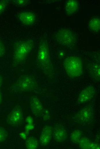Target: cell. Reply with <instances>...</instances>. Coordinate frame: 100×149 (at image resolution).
I'll use <instances>...</instances> for the list:
<instances>
[{"label":"cell","mask_w":100,"mask_h":149,"mask_svg":"<svg viewBox=\"0 0 100 149\" xmlns=\"http://www.w3.org/2000/svg\"><path fill=\"white\" fill-rule=\"evenodd\" d=\"M52 136L57 142H63L68 137L67 131L63 126L60 124L57 125L52 129Z\"/></svg>","instance_id":"cell-10"},{"label":"cell","mask_w":100,"mask_h":149,"mask_svg":"<svg viewBox=\"0 0 100 149\" xmlns=\"http://www.w3.org/2000/svg\"><path fill=\"white\" fill-rule=\"evenodd\" d=\"M94 116V112L92 105H88L83 107L74 115V120L80 123H85L92 120Z\"/></svg>","instance_id":"cell-6"},{"label":"cell","mask_w":100,"mask_h":149,"mask_svg":"<svg viewBox=\"0 0 100 149\" xmlns=\"http://www.w3.org/2000/svg\"><path fill=\"white\" fill-rule=\"evenodd\" d=\"M55 37L58 43L68 47L73 46L76 42V36L69 29H61L56 33Z\"/></svg>","instance_id":"cell-5"},{"label":"cell","mask_w":100,"mask_h":149,"mask_svg":"<svg viewBox=\"0 0 100 149\" xmlns=\"http://www.w3.org/2000/svg\"><path fill=\"white\" fill-rule=\"evenodd\" d=\"M25 145L28 149H36L38 148L39 143L37 139L35 137L30 136L25 139Z\"/></svg>","instance_id":"cell-17"},{"label":"cell","mask_w":100,"mask_h":149,"mask_svg":"<svg viewBox=\"0 0 100 149\" xmlns=\"http://www.w3.org/2000/svg\"><path fill=\"white\" fill-rule=\"evenodd\" d=\"M38 87L37 82L33 76L25 74L20 76L11 87L16 92H29L34 90Z\"/></svg>","instance_id":"cell-4"},{"label":"cell","mask_w":100,"mask_h":149,"mask_svg":"<svg viewBox=\"0 0 100 149\" xmlns=\"http://www.w3.org/2000/svg\"><path fill=\"white\" fill-rule=\"evenodd\" d=\"M37 62L39 68L49 78L53 77L54 72L51 60L48 42L45 34L39 41L37 54Z\"/></svg>","instance_id":"cell-1"},{"label":"cell","mask_w":100,"mask_h":149,"mask_svg":"<svg viewBox=\"0 0 100 149\" xmlns=\"http://www.w3.org/2000/svg\"><path fill=\"white\" fill-rule=\"evenodd\" d=\"M90 76L93 80L99 81L100 80V66L99 64L94 63L89 69Z\"/></svg>","instance_id":"cell-15"},{"label":"cell","mask_w":100,"mask_h":149,"mask_svg":"<svg viewBox=\"0 0 100 149\" xmlns=\"http://www.w3.org/2000/svg\"><path fill=\"white\" fill-rule=\"evenodd\" d=\"M13 4L18 7H23L29 4V0H15L11 1Z\"/></svg>","instance_id":"cell-20"},{"label":"cell","mask_w":100,"mask_h":149,"mask_svg":"<svg viewBox=\"0 0 100 149\" xmlns=\"http://www.w3.org/2000/svg\"><path fill=\"white\" fill-rule=\"evenodd\" d=\"M52 127L49 126H45L41 131L39 139L41 145L43 146H46L50 142L52 137Z\"/></svg>","instance_id":"cell-11"},{"label":"cell","mask_w":100,"mask_h":149,"mask_svg":"<svg viewBox=\"0 0 100 149\" xmlns=\"http://www.w3.org/2000/svg\"><path fill=\"white\" fill-rule=\"evenodd\" d=\"M30 105L34 115L39 116L42 114L43 109L41 103L38 98L36 97L31 98L30 100Z\"/></svg>","instance_id":"cell-12"},{"label":"cell","mask_w":100,"mask_h":149,"mask_svg":"<svg viewBox=\"0 0 100 149\" xmlns=\"http://www.w3.org/2000/svg\"><path fill=\"white\" fill-rule=\"evenodd\" d=\"M79 8V3L75 0H68L65 3V11L67 15L76 13Z\"/></svg>","instance_id":"cell-14"},{"label":"cell","mask_w":100,"mask_h":149,"mask_svg":"<svg viewBox=\"0 0 100 149\" xmlns=\"http://www.w3.org/2000/svg\"><path fill=\"white\" fill-rule=\"evenodd\" d=\"M3 81V79L2 77L0 75V89L2 86Z\"/></svg>","instance_id":"cell-27"},{"label":"cell","mask_w":100,"mask_h":149,"mask_svg":"<svg viewBox=\"0 0 100 149\" xmlns=\"http://www.w3.org/2000/svg\"><path fill=\"white\" fill-rule=\"evenodd\" d=\"M23 119L22 108L20 105H16L7 115L6 121L9 125L16 126L20 124Z\"/></svg>","instance_id":"cell-8"},{"label":"cell","mask_w":100,"mask_h":149,"mask_svg":"<svg viewBox=\"0 0 100 149\" xmlns=\"http://www.w3.org/2000/svg\"><path fill=\"white\" fill-rule=\"evenodd\" d=\"M63 66L68 76L72 79L80 77L84 72L82 60L76 56H72L66 57L64 60Z\"/></svg>","instance_id":"cell-3"},{"label":"cell","mask_w":100,"mask_h":149,"mask_svg":"<svg viewBox=\"0 0 100 149\" xmlns=\"http://www.w3.org/2000/svg\"><path fill=\"white\" fill-rule=\"evenodd\" d=\"M95 92V89L93 86L89 85L85 87L79 94L78 103L83 104L90 101L94 97Z\"/></svg>","instance_id":"cell-9"},{"label":"cell","mask_w":100,"mask_h":149,"mask_svg":"<svg viewBox=\"0 0 100 149\" xmlns=\"http://www.w3.org/2000/svg\"><path fill=\"white\" fill-rule=\"evenodd\" d=\"M10 2V1L8 0L0 1V16L2 15L5 12Z\"/></svg>","instance_id":"cell-19"},{"label":"cell","mask_w":100,"mask_h":149,"mask_svg":"<svg viewBox=\"0 0 100 149\" xmlns=\"http://www.w3.org/2000/svg\"><path fill=\"white\" fill-rule=\"evenodd\" d=\"M80 148L84 149H99V144L91 141L86 137L82 136L78 143Z\"/></svg>","instance_id":"cell-13"},{"label":"cell","mask_w":100,"mask_h":149,"mask_svg":"<svg viewBox=\"0 0 100 149\" xmlns=\"http://www.w3.org/2000/svg\"><path fill=\"white\" fill-rule=\"evenodd\" d=\"M26 121L28 124H33V120L32 118L30 116H28L26 117Z\"/></svg>","instance_id":"cell-25"},{"label":"cell","mask_w":100,"mask_h":149,"mask_svg":"<svg viewBox=\"0 0 100 149\" xmlns=\"http://www.w3.org/2000/svg\"><path fill=\"white\" fill-rule=\"evenodd\" d=\"M17 17L20 24L26 27L33 26L37 20L35 13L30 10H24L20 11L17 14Z\"/></svg>","instance_id":"cell-7"},{"label":"cell","mask_w":100,"mask_h":149,"mask_svg":"<svg viewBox=\"0 0 100 149\" xmlns=\"http://www.w3.org/2000/svg\"><path fill=\"white\" fill-rule=\"evenodd\" d=\"M19 136L20 137L23 139L25 140L26 137V134L24 132H21L19 134Z\"/></svg>","instance_id":"cell-26"},{"label":"cell","mask_w":100,"mask_h":149,"mask_svg":"<svg viewBox=\"0 0 100 149\" xmlns=\"http://www.w3.org/2000/svg\"><path fill=\"white\" fill-rule=\"evenodd\" d=\"M7 136V133L3 128L0 127V143L4 141Z\"/></svg>","instance_id":"cell-21"},{"label":"cell","mask_w":100,"mask_h":149,"mask_svg":"<svg viewBox=\"0 0 100 149\" xmlns=\"http://www.w3.org/2000/svg\"><path fill=\"white\" fill-rule=\"evenodd\" d=\"M34 47V43L32 39L16 41L13 46V65H20L25 61L27 57Z\"/></svg>","instance_id":"cell-2"},{"label":"cell","mask_w":100,"mask_h":149,"mask_svg":"<svg viewBox=\"0 0 100 149\" xmlns=\"http://www.w3.org/2000/svg\"><path fill=\"white\" fill-rule=\"evenodd\" d=\"M34 128L33 124H27L25 126V129L26 132L33 130Z\"/></svg>","instance_id":"cell-24"},{"label":"cell","mask_w":100,"mask_h":149,"mask_svg":"<svg viewBox=\"0 0 100 149\" xmlns=\"http://www.w3.org/2000/svg\"><path fill=\"white\" fill-rule=\"evenodd\" d=\"M6 52V49L3 41L0 37V58L3 56Z\"/></svg>","instance_id":"cell-22"},{"label":"cell","mask_w":100,"mask_h":149,"mask_svg":"<svg viewBox=\"0 0 100 149\" xmlns=\"http://www.w3.org/2000/svg\"><path fill=\"white\" fill-rule=\"evenodd\" d=\"M88 28L92 32H99L100 30V18L95 17L91 19L89 23Z\"/></svg>","instance_id":"cell-16"},{"label":"cell","mask_w":100,"mask_h":149,"mask_svg":"<svg viewBox=\"0 0 100 149\" xmlns=\"http://www.w3.org/2000/svg\"><path fill=\"white\" fill-rule=\"evenodd\" d=\"M2 102V97L0 89V105L1 104Z\"/></svg>","instance_id":"cell-28"},{"label":"cell","mask_w":100,"mask_h":149,"mask_svg":"<svg viewBox=\"0 0 100 149\" xmlns=\"http://www.w3.org/2000/svg\"><path fill=\"white\" fill-rule=\"evenodd\" d=\"M82 135V132L76 129L73 131L70 136V140L73 143L78 144Z\"/></svg>","instance_id":"cell-18"},{"label":"cell","mask_w":100,"mask_h":149,"mask_svg":"<svg viewBox=\"0 0 100 149\" xmlns=\"http://www.w3.org/2000/svg\"><path fill=\"white\" fill-rule=\"evenodd\" d=\"M41 115L43 119L47 121L50 118V113L49 111L47 109H43Z\"/></svg>","instance_id":"cell-23"}]
</instances>
